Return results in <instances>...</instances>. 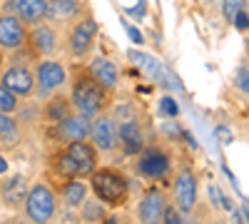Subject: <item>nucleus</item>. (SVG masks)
I'll use <instances>...</instances> for the list:
<instances>
[{
    "label": "nucleus",
    "instance_id": "obj_29",
    "mask_svg": "<svg viewBox=\"0 0 249 224\" xmlns=\"http://www.w3.org/2000/svg\"><path fill=\"white\" fill-rule=\"evenodd\" d=\"M232 224H247V219H244L242 209H234V212H232Z\"/></svg>",
    "mask_w": 249,
    "mask_h": 224
},
{
    "label": "nucleus",
    "instance_id": "obj_9",
    "mask_svg": "<svg viewBox=\"0 0 249 224\" xmlns=\"http://www.w3.org/2000/svg\"><path fill=\"white\" fill-rule=\"evenodd\" d=\"M25 50L30 52V57L35 60H45V57H53L57 50H60V37H57V30L53 23L43 20L28 30V45Z\"/></svg>",
    "mask_w": 249,
    "mask_h": 224
},
{
    "label": "nucleus",
    "instance_id": "obj_12",
    "mask_svg": "<svg viewBox=\"0 0 249 224\" xmlns=\"http://www.w3.org/2000/svg\"><path fill=\"white\" fill-rule=\"evenodd\" d=\"M28 25L10 13H0V50L15 52L28 45Z\"/></svg>",
    "mask_w": 249,
    "mask_h": 224
},
{
    "label": "nucleus",
    "instance_id": "obj_15",
    "mask_svg": "<svg viewBox=\"0 0 249 224\" xmlns=\"http://www.w3.org/2000/svg\"><path fill=\"white\" fill-rule=\"evenodd\" d=\"M3 13L20 17L28 28L48 20V0H5Z\"/></svg>",
    "mask_w": 249,
    "mask_h": 224
},
{
    "label": "nucleus",
    "instance_id": "obj_16",
    "mask_svg": "<svg viewBox=\"0 0 249 224\" xmlns=\"http://www.w3.org/2000/svg\"><path fill=\"white\" fill-rule=\"evenodd\" d=\"M117 147H122L127 157H137L144 150V132L140 125V117L117 122Z\"/></svg>",
    "mask_w": 249,
    "mask_h": 224
},
{
    "label": "nucleus",
    "instance_id": "obj_30",
    "mask_svg": "<svg viewBox=\"0 0 249 224\" xmlns=\"http://www.w3.org/2000/svg\"><path fill=\"white\" fill-rule=\"evenodd\" d=\"M5 172H8V162L0 157V174H5Z\"/></svg>",
    "mask_w": 249,
    "mask_h": 224
},
{
    "label": "nucleus",
    "instance_id": "obj_28",
    "mask_svg": "<svg viewBox=\"0 0 249 224\" xmlns=\"http://www.w3.org/2000/svg\"><path fill=\"white\" fill-rule=\"evenodd\" d=\"M187 214L184 212H179L175 205H167V212H164V219H162V224H187V219H184Z\"/></svg>",
    "mask_w": 249,
    "mask_h": 224
},
{
    "label": "nucleus",
    "instance_id": "obj_5",
    "mask_svg": "<svg viewBox=\"0 0 249 224\" xmlns=\"http://www.w3.org/2000/svg\"><path fill=\"white\" fill-rule=\"evenodd\" d=\"M135 172L150 182H164L172 172V157L160 145H144V150L135 157Z\"/></svg>",
    "mask_w": 249,
    "mask_h": 224
},
{
    "label": "nucleus",
    "instance_id": "obj_23",
    "mask_svg": "<svg viewBox=\"0 0 249 224\" xmlns=\"http://www.w3.org/2000/svg\"><path fill=\"white\" fill-rule=\"evenodd\" d=\"M82 219H85L88 224H100L102 219L107 217V209H105V205L95 197V199H85L82 202Z\"/></svg>",
    "mask_w": 249,
    "mask_h": 224
},
{
    "label": "nucleus",
    "instance_id": "obj_8",
    "mask_svg": "<svg viewBox=\"0 0 249 224\" xmlns=\"http://www.w3.org/2000/svg\"><path fill=\"white\" fill-rule=\"evenodd\" d=\"M45 135H48V139L53 142L55 147H65V145H70V142L90 137V120L72 112L70 117L55 122V125H48Z\"/></svg>",
    "mask_w": 249,
    "mask_h": 224
},
{
    "label": "nucleus",
    "instance_id": "obj_31",
    "mask_svg": "<svg viewBox=\"0 0 249 224\" xmlns=\"http://www.w3.org/2000/svg\"><path fill=\"white\" fill-rule=\"evenodd\" d=\"M242 209V214H244V219H247V224H249V205H244V207H239Z\"/></svg>",
    "mask_w": 249,
    "mask_h": 224
},
{
    "label": "nucleus",
    "instance_id": "obj_33",
    "mask_svg": "<svg viewBox=\"0 0 249 224\" xmlns=\"http://www.w3.org/2000/svg\"><path fill=\"white\" fill-rule=\"evenodd\" d=\"M10 224H25V222H10Z\"/></svg>",
    "mask_w": 249,
    "mask_h": 224
},
{
    "label": "nucleus",
    "instance_id": "obj_13",
    "mask_svg": "<svg viewBox=\"0 0 249 224\" xmlns=\"http://www.w3.org/2000/svg\"><path fill=\"white\" fill-rule=\"evenodd\" d=\"M97 152H112L117 147V122L112 115L102 112L90 120V137Z\"/></svg>",
    "mask_w": 249,
    "mask_h": 224
},
{
    "label": "nucleus",
    "instance_id": "obj_19",
    "mask_svg": "<svg viewBox=\"0 0 249 224\" xmlns=\"http://www.w3.org/2000/svg\"><path fill=\"white\" fill-rule=\"evenodd\" d=\"M90 72L100 80L102 85H105L107 90H117V85H120V68L112 63L110 57H105V55H97V57H92L90 60Z\"/></svg>",
    "mask_w": 249,
    "mask_h": 224
},
{
    "label": "nucleus",
    "instance_id": "obj_11",
    "mask_svg": "<svg viewBox=\"0 0 249 224\" xmlns=\"http://www.w3.org/2000/svg\"><path fill=\"white\" fill-rule=\"evenodd\" d=\"M0 83H3L13 95H18L20 100H28V97L35 95V70H30L23 63H13L3 70Z\"/></svg>",
    "mask_w": 249,
    "mask_h": 224
},
{
    "label": "nucleus",
    "instance_id": "obj_1",
    "mask_svg": "<svg viewBox=\"0 0 249 224\" xmlns=\"http://www.w3.org/2000/svg\"><path fill=\"white\" fill-rule=\"evenodd\" d=\"M70 103L77 115L82 117H97L112 107V90H107L100 80L90 72L88 65L70 68Z\"/></svg>",
    "mask_w": 249,
    "mask_h": 224
},
{
    "label": "nucleus",
    "instance_id": "obj_32",
    "mask_svg": "<svg viewBox=\"0 0 249 224\" xmlns=\"http://www.w3.org/2000/svg\"><path fill=\"white\" fill-rule=\"evenodd\" d=\"M3 68H5V52L0 50V70H3Z\"/></svg>",
    "mask_w": 249,
    "mask_h": 224
},
{
    "label": "nucleus",
    "instance_id": "obj_14",
    "mask_svg": "<svg viewBox=\"0 0 249 224\" xmlns=\"http://www.w3.org/2000/svg\"><path fill=\"white\" fill-rule=\"evenodd\" d=\"M170 199L164 194V190L160 187H150L147 192L142 194L140 205H137V217L142 224H162L164 212H167Z\"/></svg>",
    "mask_w": 249,
    "mask_h": 224
},
{
    "label": "nucleus",
    "instance_id": "obj_17",
    "mask_svg": "<svg viewBox=\"0 0 249 224\" xmlns=\"http://www.w3.org/2000/svg\"><path fill=\"white\" fill-rule=\"evenodd\" d=\"M85 13L80 0H48V20L53 23H75Z\"/></svg>",
    "mask_w": 249,
    "mask_h": 224
},
{
    "label": "nucleus",
    "instance_id": "obj_6",
    "mask_svg": "<svg viewBox=\"0 0 249 224\" xmlns=\"http://www.w3.org/2000/svg\"><path fill=\"white\" fill-rule=\"evenodd\" d=\"M97 20L85 13V15H80L75 23L70 25L68 30V52L75 57V60H85L90 57L92 48H95V40H97Z\"/></svg>",
    "mask_w": 249,
    "mask_h": 224
},
{
    "label": "nucleus",
    "instance_id": "obj_7",
    "mask_svg": "<svg viewBox=\"0 0 249 224\" xmlns=\"http://www.w3.org/2000/svg\"><path fill=\"white\" fill-rule=\"evenodd\" d=\"M68 83V68L60 60L45 57L35 63V97L37 100H48L55 92H60V87Z\"/></svg>",
    "mask_w": 249,
    "mask_h": 224
},
{
    "label": "nucleus",
    "instance_id": "obj_10",
    "mask_svg": "<svg viewBox=\"0 0 249 224\" xmlns=\"http://www.w3.org/2000/svg\"><path fill=\"white\" fill-rule=\"evenodd\" d=\"M197 177L190 165H182L172 182V194H175V207L184 214H192L197 207Z\"/></svg>",
    "mask_w": 249,
    "mask_h": 224
},
{
    "label": "nucleus",
    "instance_id": "obj_34",
    "mask_svg": "<svg viewBox=\"0 0 249 224\" xmlns=\"http://www.w3.org/2000/svg\"><path fill=\"white\" fill-rule=\"evenodd\" d=\"M247 48H249V35H247Z\"/></svg>",
    "mask_w": 249,
    "mask_h": 224
},
{
    "label": "nucleus",
    "instance_id": "obj_25",
    "mask_svg": "<svg viewBox=\"0 0 249 224\" xmlns=\"http://www.w3.org/2000/svg\"><path fill=\"white\" fill-rule=\"evenodd\" d=\"M20 110V97L13 95L3 83H0V112L3 115H15Z\"/></svg>",
    "mask_w": 249,
    "mask_h": 224
},
{
    "label": "nucleus",
    "instance_id": "obj_18",
    "mask_svg": "<svg viewBox=\"0 0 249 224\" xmlns=\"http://www.w3.org/2000/svg\"><path fill=\"white\" fill-rule=\"evenodd\" d=\"M28 197V179L23 174H10L8 179L0 182V199L8 207H23Z\"/></svg>",
    "mask_w": 249,
    "mask_h": 224
},
{
    "label": "nucleus",
    "instance_id": "obj_26",
    "mask_svg": "<svg viewBox=\"0 0 249 224\" xmlns=\"http://www.w3.org/2000/svg\"><path fill=\"white\" fill-rule=\"evenodd\" d=\"M244 10H247V0H222V13L230 23H234L237 15H242Z\"/></svg>",
    "mask_w": 249,
    "mask_h": 224
},
{
    "label": "nucleus",
    "instance_id": "obj_21",
    "mask_svg": "<svg viewBox=\"0 0 249 224\" xmlns=\"http://www.w3.org/2000/svg\"><path fill=\"white\" fill-rule=\"evenodd\" d=\"M72 112H75V107H72V103H70V95L55 92L53 97L45 100V107H43V112H40V115H43V120L48 122V125H55V122L70 117Z\"/></svg>",
    "mask_w": 249,
    "mask_h": 224
},
{
    "label": "nucleus",
    "instance_id": "obj_3",
    "mask_svg": "<svg viewBox=\"0 0 249 224\" xmlns=\"http://www.w3.org/2000/svg\"><path fill=\"white\" fill-rule=\"evenodd\" d=\"M90 190L92 194L107 207H122L130 194V179L124 172L115 167H97L90 177Z\"/></svg>",
    "mask_w": 249,
    "mask_h": 224
},
{
    "label": "nucleus",
    "instance_id": "obj_4",
    "mask_svg": "<svg viewBox=\"0 0 249 224\" xmlns=\"http://www.w3.org/2000/svg\"><path fill=\"white\" fill-rule=\"evenodd\" d=\"M25 219L33 224H50L57 214V197L45 182H35L28 187V197L23 202Z\"/></svg>",
    "mask_w": 249,
    "mask_h": 224
},
{
    "label": "nucleus",
    "instance_id": "obj_22",
    "mask_svg": "<svg viewBox=\"0 0 249 224\" xmlns=\"http://www.w3.org/2000/svg\"><path fill=\"white\" fill-rule=\"evenodd\" d=\"M130 60H132V63H137V65H142V70L147 72L152 80H157V83H164V80H170V83H172V77L167 75L164 65H162V63H157L155 57L144 55V52H135V50H130Z\"/></svg>",
    "mask_w": 249,
    "mask_h": 224
},
{
    "label": "nucleus",
    "instance_id": "obj_20",
    "mask_svg": "<svg viewBox=\"0 0 249 224\" xmlns=\"http://www.w3.org/2000/svg\"><path fill=\"white\" fill-rule=\"evenodd\" d=\"M88 194H90V182H85V179H65L60 185V202L70 209L82 207Z\"/></svg>",
    "mask_w": 249,
    "mask_h": 224
},
{
    "label": "nucleus",
    "instance_id": "obj_24",
    "mask_svg": "<svg viewBox=\"0 0 249 224\" xmlns=\"http://www.w3.org/2000/svg\"><path fill=\"white\" fill-rule=\"evenodd\" d=\"M20 137V125L13 120V115L0 112V145H13Z\"/></svg>",
    "mask_w": 249,
    "mask_h": 224
},
{
    "label": "nucleus",
    "instance_id": "obj_2",
    "mask_svg": "<svg viewBox=\"0 0 249 224\" xmlns=\"http://www.w3.org/2000/svg\"><path fill=\"white\" fill-rule=\"evenodd\" d=\"M97 150L90 139L70 142L62 150H55L48 159V167L60 179H88L97 170Z\"/></svg>",
    "mask_w": 249,
    "mask_h": 224
},
{
    "label": "nucleus",
    "instance_id": "obj_27",
    "mask_svg": "<svg viewBox=\"0 0 249 224\" xmlns=\"http://www.w3.org/2000/svg\"><path fill=\"white\" fill-rule=\"evenodd\" d=\"M234 85L239 87V92L249 95V57L239 63V68H237V75H234Z\"/></svg>",
    "mask_w": 249,
    "mask_h": 224
}]
</instances>
